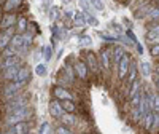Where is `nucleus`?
Instances as JSON below:
<instances>
[{
  "mask_svg": "<svg viewBox=\"0 0 159 134\" xmlns=\"http://www.w3.org/2000/svg\"><path fill=\"white\" fill-rule=\"evenodd\" d=\"M34 117V110L29 107H24V109H19V110H15L11 113H5L3 117V126H13L16 123H21V122H29V120H32Z\"/></svg>",
  "mask_w": 159,
  "mask_h": 134,
  "instance_id": "f257e3e1",
  "label": "nucleus"
},
{
  "mask_svg": "<svg viewBox=\"0 0 159 134\" xmlns=\"http://www.w3.org/2000/svg\"><path fill=\"white\" fill-rule=\"evenodd\" d=\"M24 107H29V98L27 94H21L16 96V98H13L10 101H5L3 102V113H11V112H15V110H19V109H24Z\"/></svg>",
  "mask_w": 159,
  "mask_h": 134,
  "instance_id": "f03ea898",
  "label": "nucleus"
},
{
  "mask_svg": "<svg viewBox=\"0 0 159 134\" xmlns=\"http://www.w3.org/2000/svg\"><path fill=\"white\" fill-rule=\"evenodd\" d=\"M24 88H25V85L18 83V82H5L2 91H0V96L3 98V101H10L13 98L19 96Z\"/></svg>",
  "mask_w": 159,
  "mask_h": 134,
  "instance_id": "7ed1b4c3",
  "label": "nucleus"
},
{
  "mask_svg": "<svg viewBox=\"0 0 159 134\" xmlns=\"http://www.w3.org/2000/svg\"><path fill=\"white\" fill-rule=\"evenodd\" d=\"M88 65V69L91 72V75H100L102 74V69H100V64H99V56L96 55L94 51H84V59H83Z\"/></svg>",
  "mask_w": 159,
  "mask_h": 134,
  "instance_id": "20e7f679",
  "label": "nucleus"
},
{
  "mask_svg": "<svg viewBox=\"0 0 159 134\" xmlns=\"http://www.w3.org/2000/svg\"><path fill=\"white\" fill-rule=\"evenodd\" d=\"M73 69H75V75H76V80L78 82H83L86 83L89 77H91V72L88 69V65L83 59H75L73 61Z\"/></svg>",
  "mask_w": 159,
  "mask_h": 134,
  "instance_id": "39448f33",
  "label": "nucleus"
},
{
  "mask_svg": "<svg viewBox=\"0 0 159 134\" xmlns=\"http://www.w3.org/2000/svg\"><path fill=\"white\" fill-rule=\"evenodd\" d=\"M130 62H132V58H130L129 53H126V55L121 58V61L118 62L115 74L118 75V80H119V82H124V80H126L127 72H129V67H130Z\"/></svg>",
  "mask_w": 159,
  "mask_h": 134,
  "instance_id": "423d86ee",
  "label": "nucleus"
},
{
  "mask_svg": "<svg viewBox=\"0 0 159 134\" xmlns=\"http://www.w3.org/2000/svg\"><path fill=\"white\" fill-rule=\"evenodd\" d=\"M99 64H100L102 72H110L113 69V64H111V46H105V48L100 50V53H99Z\"/></svg>",
  "mask_w": 159,
  "mask_h": 134,
  "instance_id": "0eeeda50",
  "label": "nucleus"
},
{
  "mask_svg": "<svg viewBox=\"0 0 159 134\" xmlns=\"http://www.w3.org/2000/svg\"><path fill=\"white\" fill-rule=\"evenodd\" d=\"M51 94H52V98L57 99V101H65V99H73L75 101V96H73V93L70 91V88L61 86L57 83L51 88Z\"/></svg>",
  "mask_w": 159,
  "mask_h": 134,
  "instance_id": "6e6552de",
  "label": "nucleus"
},
{
  "mask_svg": "<svg viewBox=\"0 0 159 134\" xmlns=\"http://www.w3.org/2000/svg\"><path fill=\"white\" fill-rule=\"evenodd\" d=\"M154 7H156V2H154V0H150V2H147L145 5H142L139 10L134 11L135 19H139V21H145V18L150 15V11H151Z\"/></svg>",
  "mask_w": 159,
  "mask_h": 134,
  "instance_id": "1a4fd4ad",
  "label": "nucleus"
},
{
  "mask_svg": "<svg viewBox=\"0 0 159 134\" xmlns=\"http://www.w3.org/2000/svg\"><path fill=\"white\" fill-rule=\"evenodd\" d=\"M48 109H49V115H51L52 118H56V120H61V117L65 113V110L62 109L61 101H57V99H54V98H52V99L49 101Z\"/></svg>",
  "mask_w": 159,
  "mask_h": 134,
  "instance_id": "9d476101",
  "label": "nucleus"
},
{
  "mask_svg": "<svg viewBox=\"0 0 159 134\" xmlns=\"http://www.w3.org/2000/svg\"><path fill=\"white\" fill-rule=\"evenodd\" d=\"M137 78H139V65L132 61L130 62V67H129V72H127V77L124 80V91L130 86V83H134Z\"/></svg>",
  "mask_w": 159,
  "mask_h": 134,
  "instance_id": "9b49d317",
  "label": "nucleus"
},
{
  "mask_svg": "<svg viewBox=\"0 0 159 134\" xmlns=\"http://www.w3.org/2000/svg\"><path fill=\"white\" fill-rule=\"evenodd\" d=\"M21 65H22V62H19V64H16V65L8 67V69L2 70V77H0V78H2L3 82H15V78H16L19 69H21Z\"/></svg>",
  "mask_w": 159,
  "mask_h": 134,
  "instance_id": "f8f14e48",
  "label": "nucleus"
},
{
  "mask_svg": "<svg viewBox=\"0 0 159 134\" xmlns=\"http://www.w3.org/2000/svg\"><path fill=\"white\" fill-rule=\"evenodd\" d=\"M126 55V50H124V46H121V45H113L111 46V64H113V70H116V65H118V62L121 61V58Z\"/></svg>",
  "mask_w": 159,
  "mask_h": 134,
  "instance_id": "ddd939ff",
  "label": "nucleus"
},
{
  "mask_svg": "<svg viewBox=\"0 0 159 134\" xmlns=\"http://www.w3.org/2000/svg\"><path fill=\"white\" fill-rule=\"evenodd\" d=\"M16 21H18V16L15 13H5L2 21H0V32L2 31H7L8 27H13V26H16Z\"/></svg>",
  "mask_w": 159,
  "mask_h": 134,
  "instance_id": "4468645a",
  "label": "nucleus"
},
{
  "mask_svg": "<svg viewBox=\"0 0 159 134\" xmlns=\"http://www.w3.org/2000/svg\"><path fill=\"white\" fill-rule=\"evenodd\" d=\"M15 82L22 83V85H27L30 82V69L27 65H24V64L21 65V69H19V72H18V75L15 78Z\"/></svg>",
  "mask_w": 159,
  "mask_h": 134,
  "instance_id": "2eb2a0df",
  "label": "nucleus"
},
{
  "mask_svg": "<svg viewBox=\"0 0 159 134\" xmlns=\"http://www.w3.org/2000/svg\"><path fill=\"white\" fill-rule=\"evenodd\" d=\"M73 24H75V27H80V29H83L88 26V21H86V13H83L81 10H78L73 13Z\"/></svg>",
  "mask_w": 159,
  "mask_h": 134,
  "instance_id": "dca6fc26",
  "label": "nucleus"
},
{
  "mask_svg": "<svg viewBox=\"0 0 159 134\" xmlns=\"http://www.w3.org/2000/svg\"><path fill=\"white\" fill-rule=\"evenodd\" d=\"M59 122H61L62 125H65V126H69V128H73V126L78 125V117H76V113H67V112H65V113L61 117Z\"/></svg>",
  "mask_w": 159,
  "mask_h": 134,
  "instance_id": "f3484780",
  "label": "nucleus"
},
{
  "mask_svg": "<svg viewBox=\"0 0 159 134\" xmlns=\"http://www.w3.org/2000/svg\"><path fill=\"white\" fill-rule=\"evenodd\" d=\"M19 62H22L19 55H15V56H8V58H3L2 64H0V69H2V70H5V69H8V67H13V65H16V64H19Z\"/></svg>",
  "mask_w": 159,
  "mask_h": 134,
  "instance_id": "a211bd4d",
  "label": "nucleus"
},
{
  "mask_svg": "<svg viewBox=\"0 0 159 134\" xmlns=\"http://www.w3.org/2000/svg\"><path fill=\"white\" fill-rule=\"evenodd\" d=\"M29 22H30V21L25 18L24 15H19V16H18V21H16V34H24V32H27Z\"/></svg>",
  "mask_w": 159,
  "mask_h": 134,
  "instance_id": "6ab92c4d",
  "label": "nucleus"
},
{
  "mask_svg": "<svg viewBox=\"0 0 159 134\" xmlns=\"http://www.w3.org/2000/svg\"><path fill=\"white\" fill-rule=\"evenodd\" d=\"M22 3V0H5L3 3V11L5 13H15Z\"/></svg>",
  "mask_w": 159,
  "mask_h": 134,
  "instance_id": "aec40b11",
  "label": "nucleus"
},
{
  "mask_svg": "<svg viewBox=\"0 0 159 134\" xmlns=\"http://www.w3.org/2000/svg\"><path fill=\"white\" fill-rule=\"evenodd\" d=\"M62 104V109L67 112V113H76L78 112V105L73 99H65V101H61Z\"/></svg>",
  "mask_w": 159,
  "mask_h": 134,
  "instance_id": "412c9836",
  "label": "nucleus"
},
{
  "mask_svg": "<svg viewBox=\"0 0 159 134\" xmlns=\"http://www.w3.org/2000/svg\"><path fill=\"white\" fill-rule=\"evenodd\" d=\"M80 10H81L83 13H86V16H92L96 15V10L92 8V5L89 3V0H80Z\"/></svg>",
  "mask_w": 159,
  "mask_h": 134,
  "instance_id": "4be33fe9",
  "label": "nucleus"
},
{
  "mask_svg": "<svg viewBox=\"0 0 159 134\" xmlns=\"http://www.w3.org/2000/svg\"><path fill=\"white\" fill-rule=\"evenodd\" d=\"M22 43H24L22 34H15V35L11 37V40H10V46H13L15 50H18V53H19V50L22 48Z\"/></svg>",
  "mask_w": 159,
  "mask_h": 134,
  "instance_id": "5701e85b",
  "label": "nucleus"
},
{
  "mask_svg": "<svg viewBox=\"0 0 159 134\" xmlns=\"http://www.w3.org/2000/svg\"><path fill=\"white\" fill-rule=\"evenodd\" d=\"M153 115H154L153 112H148L147 115L142 118V122H140V125L143 126V129L148 131V132L151 131V126H153Z\"/></svg>",
  "mask_w": 159,
  "mask_h": 134,
  "instance_id": "b1692460",
  "label": "nucleus"
},
{
  "mask_svg": "<svg viewBox=\"0 0 159 134\" xmlns=\"http://www.w3.org/2000/svg\"><path fill=\"white\" fill-rule=\"evenodd\" d=\"M129 117H130V122L135 123V125H139V123L142 122V113H140V110L137 109V107H132Z\"/></svg>",
  "mask_w": 159,
  "mask_h": 134,
  "instance_id": "393cba45",
  "label": "nucleus"
},
{
  "mask_svg": "<svg viewBox=\"0 0 159 134\" xmlns=\"http://www.w3.org/2000/svg\"><path fill=\"white\" fill-rule=\"evenodd\" d=\"M38 134H56V131L52 129L49 122H43L42 125H40V128H38Z\"/></svg>",
  "mask_w": 159,
  "mask_h": 134,
  "instance_id": "a878e982",
  "label": "nucleus"
},
{
  "mask_svg": "<svg viewBox=\"0 0 159 134\" xmlns=\"http://www.w3.org/2000/svg\"><path fill=\"white\" fill-rule=\"evenodd\" d=\"M10 40H11V35H8L5 31L0 32V51H3L10 45Z\"/></svg>",
  "mask_w": 159,
  "mask_h": 134,
  "instance_id": "bb28decb",
  "label": "nucleus"
},
{
  "mask_svg": "<svg viewBox=\"0 0 159 134\" xmlns=\"http://www.w3.org/2000/svg\"><path fill=\"white\" fill-rule=\"evenodd\" d=\"M159 19V5L157 7H154L151 11H150V15L147 16V18H145V22H153V21H157Z\"/></svg>",
  "mask_w": 159,
  "mask_h": 134,
  "instance_id": "cd10ccee",
  "label": "nucleus"
},
{
  "mask_svg": "<svg viewBox=\"0 0 159 134\" xmlns=\"http://www.w3.org/2000/svg\"><path fill=\"white\" fill-rule=\"evenodd\" d=\"M35 74H37L38 77H45V75L48 74V65H46V62H38V64L35 65Z\"/></svg>",
  "mask_w": 159,
  "mask_h": 134,
  "instance_id": "c85d7f7f",
  "label": "nucleus"
},
{
  "mask_svg": "<svg viewBox=\"0 0 159 134\" xmlns=\"http://www.w3.org/2000/svg\"><path fill=\"white\" fill-rule=\"evenodd\" d=\"M140 99H142V89L137 93L135 96H132L130 99H127V105L130 107V109H132V107H139V104H140Z\"/></svg>",
  "mask_w": 159,
  "mask_h": 134,
  "instance_id": "c756f323",
  "label": "nucleus"
},
{
  "mask_svg": "<svg viewBox=\"0 0 159 134\" xmlns=\"http://www.w3.org/2000/svg\"><path fill=\"white\" fill-rule=\"evenodd\" d=\"M92 45V37L83 34L80 35V48H86V46H91Z\"/></svg>",
  "mask_w": 159,
  "mask_h": 134,
  "instance_id": "7c9ffc66",
  "label": "nucleus"
},
{
  "mask_svg": "<svg viewBox=\"0 0 159 134\" xmlns=\"http://www.w3.org/2000/svg\"><path fill=\"white\" fill-rule=\"evenodd\" d=\"M56 134H73V131H72V128L65 126V125H62V123L59 122L57 126H56Z\"/></svg>",
  "mask_w": 159,
  "mask_h": 134,
  "instance_id": "2f4dec72",
  "label": "nucleus"
},
{
  "mask_svg": "<svg viewBox=\"0 0 159 134\" xmlns=\"http://www.w3.org/2000/svg\"><path fill=\"white\" fill-rule=\"evenodd\" d=\"M100 37H102V40L105 43H116V42H119V38L116 37V35H111V34H100Z\"/></svg>",
  "mask_w": 159,
  "mask_h": 134,
  "instance_id": "473e14b6",
  "label": "nucleus"
},
{
  "mask_svg": "<svg viewBox=\"0 0 159 134\" xmlns=\"http://www.w3.org/2000/svg\"><path fill=\"white\" fill-rule=\"evenodd\" d=\"M59 16H61V10H59L57 7H51V8H49V19L56 22V21L59 19Z\"/></svg>",
  "mask_w": 159,
  "mask_h": 134,
  "instance_id": "72a5a7b5",
  "label": "nucleus"
},
{
  "mask_svg": "<svg viewBox=\"0 0 159 134\" xmlns=\"http://www.w3.org/2000/svg\"><path fill=\"white\" fill-rule=\"evenodd\" d=\"M89 3L92 5V8H94L96 11H103V10H105L103 0H89Z\"/></svg>",
  "mask_w": 159,
  "mask_h": 134,
  "instance_id": "f704fd0d",
  "label": "nucleus"
},
{
  "mask_svg": "<svg viewBox=\"0 0 159 134\" xmlns=\"http://www.w3.org/2000/svg\"><path fill=\"white\" fill-rule=\"evenodd\" d=\"M43 58L45 61H51L52 59V46H43Z\"/></svg>",
  "mask_w": 159,
  "mask_h": 134,
  "instance_id": "c9c22d12",
  "label": "nucleus"
},
{
  "mask_svg": "<svg viewBox=\"0 0 159 134\" xmlns=\"http://www.w3.org/2000/svg\"><path fill=\"white\" fill-rule=\"evenodd\" d=\"M142 74H143V78H148L151 75V69H150V64L148 62H142Z\"/></svg>",
  "mask_w": 159,
  "mask_h": 134,
  "instance_id": "e433bc0d",
  "label": "nucleus"
},
{
  "mask_svg": "<svg viewBox=\"0 0 159 134\" xmlns=\"http://www.w3.org/2000/svg\"><path fill=\"white\" fill-rule=\"evenodd\" d=\"M126 37L129 38V42H130L132 45H134V46H135V45L139 43V40H137V37H135V34H134V32H132V29H127V31H126Z\"/></svg>",
  "mask_w": 159,
  "mask_h": 134,
  "instance_id": "4c0bfd02",
  "label": "nucleus"
},
{
  "mask_svg": "<svg viewBox=\"0 0 159 134\" xmlns=\"http://www.w3.org/2000/svg\"><path fill=\"white\" fill-rule=\"evenodd\" d=\"M153 126L151 131H159V112H153Z\"/></svg>",
  "mask_w": 159,
  "mask_h": 134,
  "instance_id": "58836bf2",
  "label": "nucleus"
},
{
  "mask_svg": "<svg viewBox=\"0 0 159 134\" xmlns=\"http://www.w3.org/2000/svg\"><path fill=\"white\" fill-rule=\"evenodd\" d=\"M86 21L89 26H92V27H99V19L96 18V15H92V16H86Z\"/></svg>",
  "mask_w": 159,
  "mask_h": 134,
  "instance_id": "ea45409f",
  "label": "nucleus"
},
{
  "mask_svg": "<svg viewBox=\"0 0 159 134\" xmlns=\"http://www.w3.org/2000/svg\"><path fill=\"white\" fill-rule=\"evenodd\" d=\"M150 55H151L153 58H159V43L150 45Z\"/></svg>",
  "mask_w": 159,
  "mask_h": 134,
  "instance_id": "a19ab883",
  "label": "nucleus"
},
{
  "mask_svg": "<svg viewBox=\"0 0 159 134\" xmlns=\"http://www.w3.org/2000/svg\"><path fill=\"white\" fill-rule=\"evenodd\" d=\"M153 82H154V86L159 89V75H156L154 74V78H153Z\"/></svg>",
  "mask_w": 159,
  "mask_h": 134,
  "instance_id": "79ce46f5",
  "label": "nucleus"
},
{
  "mask_svg": "<svg viewBox=\"0 0 159 134\" xmlns=\"http://www.w3.org/2000/svg\"><path fill=\"white\" fill-rule=\"evenodd\" d=\"M135 48H137V51L140 53V55H142V53H143V50H142V45H140V42H139V43L135 45Z\"/></svg>",
  "mask_w": 159,
  "mask_h": 134,
  "instance_id": "37998d69",
  "label": "nucleus"
},
{
  "mask_svg": "<svg viewBox=\"0 0 159 134\" xmlns=\"http://www.w3.org/2000/svg\"><path fill=\"white\" fill-rule=\"evenodd\" d=\"M3 15H5V11H3V7H0V21H2Z\"/></svg>",
  "mask_w": 159,
  "mask_h": 134,
  "instance_id": "c03bdc74",
  "label": "nucleus"
},
{
  "mask_svg": "<svg viewBox=\"0 0 159 134\" xmlns=\"http://www.w3.org/2000/svg\"><path fill=\"white\" fill-rule=\"evenodd\" d=\"M116 2H119V3H126V5H127L130 0H116Z\"/></svg>",
  "mask_w": 159,
  "mask_h": 134,
  "instance_id": "a18cd8bd",
  "label": "nucleus"
},
{
  "mask_svg": "<svg viewBox=\"0 0 159 134\" xmlns=\"http://www.w3.org/2000/svg\"><path fill=\"white\" fill-rule=\"evenodd\" d=\"M3 3H5V0H0V7H3Z\"/></svg>",
  "mask_w": 159,
  "mask_h": 134,
  "instance_id": "49530a36",
  "label": "nucleus"
},
{
  "mask_svg": "<svg viewBox=\"0 0 159 134\" xmlns=\"http://www.w3.org/2000/svg\"><path fill=\"white\" fill-rule=\"evenodd\" d=\"M62 2H64V3H70V0H62Z\"/></svg>",
  "mask_w": 159,
  "mask_h": 134,
  "instance_id": "de8ad7c7",
  "label": "nucleus"
},
{
  "mask_svg": "<svg viewBox=\"0 0 159 134\" xmlns=\"http://www.w3.org/2000/svg\"><path fill=\"white\" fill-rule=\"evenodd\" d=\"M25 134H32V131H30V132H25Z\"/></svg>",
  "mask_w": 159,
  "mask_h": 134,
  "instance_id": "09e8293b",
  "label": "nucleus"
},
{
  "mask_svg": "<svg viewBox=\"0 0 159 134\" xmlns=\"http://www.w3.org/2000/svg\"><path fill=\"white\" fill-rule=\"evenodd\" d=\"M157 94H159V89H157Z\"/></svg>",
  "mask_w": 159,
  "mask_h": 134,
  "instance_id": "8fccbe9b",
  "label": "nucleus"
},
{
  "mask_svg": "<svg viewBox=\"0 0 159 134\" xmlns=\"http://www.w3.org/2000/svg\"><path fill=\"white\" fill-rule=\"evenodd\" d=\"M70 2H73V0H70Z\"/></svg>",
  "mask_w": 159,
  "mask_h": 134,
  "instance_id": "3c124183",
  "label": "nucleus"
},
{
  "mask_svg": "<svg viewBox=\"0 0 159 134\" xmlns=\"http://www.w3.org/2000/svg\"><path fill=\"white\" fill-rule=\"evenodd\" d=\"M157 59H159V58H157Z\"/></svg>",
  "mask_w": 159,
  "mask_h": 134,
  "instance_id": "603ef678",
  "label": "nucleus"
}]
</instances>
